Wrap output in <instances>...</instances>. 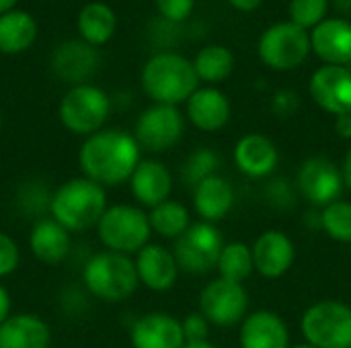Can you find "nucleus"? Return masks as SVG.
<instances>
[{
	"mask_svg": "<svg viewBox=\"0 0 351 348\" xmlns=\"http://www.w3.org/2000/svg\"><path fill=\"white\" fill-rule=\"evenodd\" d=\"M253 252V267L265 279H280L284 277L296 258V248L290 236L280 230L263 232L255 244L251 246Z\"/></svg>",
	"mask_w": 351,
	"mask_h": 348,
	"instance_id": "nucleus-15",
	"label": "nucleus"
},
{
	"mask_svg": "<svg viewBox=\"0 0 351 348\" xmlns=\"http://www.w3.org/2000/svg\"><path fill=\"white\" fill-rule=\"evenodd\" d=\"M109 113L111 98L101 86L95 84L70 86L58 105V117L64 129L82 137L101 131Z\"/></svg>",
	"mask_w": 351,
	"mask_h": 348,
	"instance_id": "nucleus-6",
	"label": "nucleus"
},
{
	"mask_svg": "<svg viewBox=\"0 0 351 348\" xmlns=\"http://www.w3.org/2000/svg\"><path fill=\"white\" fill-rule=\"evenodd\" d=\"M241 348H290L286 322L271 310H257L241 324Z\"/></svg>",
	"mask_w": 351,
	"mask_h": 348,
	"instance_id": "nucleus-19",
	"label": "nucleus"
},
{
	"mask_svg": "<svg viewBox=\"0 0 351 348\" xmlns=\"http://www.w3.org/2000/svg\"><path fill=\"white\" fill-rule=\"evenodd\" d=\"M210 326L212 324L204 318V314L199 310L189 314L185 320H181L185 345H189V343H206L208 336H210Z\"/></svg>",
	"mask_w": 351,
	"mask_h": 348,
	"instance_id": "nucleus-37",
	"label": "nucleus"
},
{
	"mask_svg": "<svg viewBox=\"0 0 351 348\" xmlns=\"http://www.w3.org/2000/svg\"><path fill=\"white\" fill-rule=\"evenodd\" d=\"M97 236L101 244L111 252L128 256L138 254L144 246L150 244L152 228L148 213L138 205H111L97 226Z\"/></svg>",
	"mask_w": 351,
	"mask_h": 348,
	"instance_id": "nucleus-5",
	"label": "nucleus"
},
{
	"mask_svg": "<svg viewBox=\"0 0 351 348\" xmlns=\"http://www.w3.org/2000/svg\"><path fill=\"white\" fill-rule=\"evenodd\" d=\"M130 343L134 348H183L185 336L177 318L165 312H150L132 324Z\"/></svg>",
	"mask_w": 351,
	"mask_h": 348,
	"instance_id": "nucleus-17",
	"label": "nucleus"
},
{
	"mask_svg": "<svg viewBox=\"0 0 351 348\" xmlns=\"http://www.w3.org/2000/svg\"><path fill=\"white\" fill-rule=\"evenodd\" d=\"M232 8L241 10V12H253L255 8L261 6L263 0H226Z\"/></svg>",
	"mask_w": 351,
	"mask_h": 348,
	"instance_id": "nucleus-42",
	"label": "nucleus"
},
{
	"mask_svg": "<svg viewBox=\"0 0 351 348\" xmlns=\"http://www.w3.org/2000/svg\"><path fill=\"white\" fill-rule=\"evenodd\" d=\"M249 293L245 285L226 279L210 281L199 293V312L212 326L230 328L249 316Z\"/></svg>",
	"mask_w": 351,
	"mask_h": 348,
	"instance_id": "nucleus-11",
	"label": "nucleus"
},
{
	"mask_svg": "<svg viewBox=\"0 0 351 348\" xmlns=\"http://www.w3.org/2000/svg\"><path fill=\"white\" fill-rule=\"evenodd\" d=\"M321 230L335 242L351 244V203L333 201L321 211Z\"/></svg>",
	"mask_w": 351,
	"mask_h": 348,
	"instance_id": "nucleus-32",
	"label": "nucleus"
},
{
	"mask_svg": "<svg viewBox=\"0 0 351 348\" xmlns=\"http://www.w3.org/2000/svg\"><path fill=\"white\" fill-rule=\"evenodd\" d=\"M19 4V0H0V14H6L10 10H14Z\"/></svg>",
	"mask_w": 351,
	"mask_h": 348,
	"instance_id": "nucleus-44",
	"label": "nucleus"
},
{
	"mask_svg": "<svg viewBox=\"0 0 351 348\" xmlns=\"http://www.w3.org/2000/svg\"><path fill=\"white\" fill-rule=\"evenodd\" d=\"M341 174H343V183L346 187L351 191V146L343 158V164H341Z\"/></svg>",
	"mask_w": 351,
	"mask_h": 348,
	"instance_id": "nucleus-43",
	"label": "nucleus"
},
{
	"mask_svg": "<svg viewBox=\"0 0 351 348\" xmlns=\"http://www.w3.org/2000/svg\"><path fill=\"white\" fill-rule=\"evenodd\" d=\"M290 348H315V347H311L308 343H304V345H294V347H290Z\"/></svg>",
	"mask_w": 351,
	"mask_h": 348,
	"instance_id": "nucleus-46",
	"label": "nucleus"
},
{
	"mask_svg": "<svg viewBox=\"0 0 351 348\" xmlns=\"http://www.w3.org/2000/svg\"><path fill=\"white\" fill-rule=\"evenodd\" d=\"M296 109H298V96H296L294 90H278L274 94V98H271V111L278 117L286 119V117L294 115Z\"/></svg>",
	"mask_w": 351,
	"mask_h": 348,
	"instance_id": "nucleus-39",
	"label": "nucleus"
},
{
	"mask_svg": "<svg viewBox=\"0 0 351 348\" xmlns=\"http://www.w3.org/2000/svg\"><path fill=\"white\" fill-rule=\"evenodd\" d=\"M49 66L53 76L70 86L88 84L99 68V53L97 47L84 43L82 39H68L51 51Z\"/></svg>",
	"mask_w": 351,
	"mask_h": 348,
	"instance_id": "nucleus-14",
	"label": "nucleus"
},
{
	"mask_svg": "<svg viewBox=\"0 0 351 348\" xmlns=\"http://www.w3.org/2000/svg\"><path fill=\"white\" fill-rule=\"evenodd\" d=\"M193 68L199 80L218 84L224 82L234 70V55L224 45H206L197 51Z\"/></svg>",
	"mask_w": 351,
	"mask_h": 348,
	"instance_id": "nucleus-29",
	"label": "nucleus"
},
{
	"mask_svg": "<svg viewBox=\"0 0 351 348\" xmlns=\"http://www.w3.org/2000/svg\"><path fill=\"white\" fill-rule=\"evenodd\" d=\"M0 129H2V115H0Z\"/></svg>",
	"mask_w": 351,
	"mask_h": 348,
	"instance_id": "nucleus-47",
	"label": "nucleus"
},
{
	"mask_svg": "<svg viewBox=\"0 0 351 348\" xmlns=\"http://www.w3.org/2000/svg\"><path fill=\"white\" fill-rule=\"evenodd\" d=\"M130 191L142 207L152 209L169 201L171 197L173 191L171 170L158 160H142L130 178Z\"/></svg>",
	"mask_w": 351,
	"mask_h": 348,
	"instance_id": "nucleus-21",
	"label": "nucleus"
},
{
	"mask_svg": "<svg viewBox=\"0 0 351 348\" xmlns=\"http://www.w3.org/2000/svg\"><path fill=\"white\" fill-rule=\"evenodd\" d=\"M154 2L160 16L171 25L187 21L195 6V0H154Z\"/></svg>",
	"mask_w": 351,
	"mask_h": 348,
	"instance_id": "nucleus-35",
	"label": "nucleus"
},
{
	"mask_svg": "<svg viewBox=\"0 0 351 348\" xmlns=\"http://www.w3.org/2000/svg\"><path fill=\"white\" fill-rule=\"evenodd\" d=\"M82 285L93 297L105 304H121L140 285L136 263L128 254L111 250L93 254L82 267Z\"/></svg>",
	"mask_w": 351,
	"mask_h": 348,
	"instance_id": "nucleus-4",
	"label": "nucleus"
},
{
	"mask_svg": "<svg viewBox=\"0 0 351 348\" xmlns=\"http://www.w3.org/2000/svg\"><path fill=\"white\" fill-rule=\"evenodd\" d=\"M280 162V152L276 144L263 133H247L234 146L237 168L251 178L269 176Z\"/></svg>",
	"mask_w": 351,
	"mask_h": 348,
	"instance_id": "nucleus-20",
	"label": "nucleus"
},
{
	"mask_svg": "<svg viewBox=\"0 0 351 348\" xmlns=\"http://www.w3.org/2000/svg\"><path fill=\"white\" fill-rule=\"evenodd\" d=\"M350 260H351V250H350Z\"/></svg>",
	"mask_w": 351,
	"mask_h": 348,
	"instance_id": "nucleus-48",
	"label": "nucleus"
},
{
	"mask_svg": "<svg viewBox=\"0 0 351 348\" xmlns=\"http://www.w3.org/2000/svg\"><path fill=\"white\" fill-rule=\"evenodd\" d=\"M290 23L304 31H313L327 18L329 0H290Z\"/></svg>",
	"mask_w": 351,
	"mask_h": 348,
	"instance_id": "nucleus-33",
	"label": "nucleus"
},
{
	"mask_svg": "<svg viewBox=\"0 0 351 348\" xmlns=\"http://www.w3.org/2000/svg\"><path fill=\"white\" fill-rule=\"evenodd\" d=\"M183 348H216L214 345H210L208 340L206 343H189V345H185Z\"/></svg>",
	"mask_w": 351,
	"mask_h": 348,
	"instance_id": "nucleus-45",
	"label": "nucleus"
},
{
	"mask_svg": "<svg viewBox=\"0 0 351 348\" xmlns=\"http://www.w3.org/2000/svg\"><path fill=\"white\" fill-rule=\"evenodd\" d=\"M187 119L199 131H220L230 119V101L214 86L197 88L187 101Z\"/></svg>",
	"mask_w": 351,
	"mask_h": 348,
	"instance_id": "nucleus-23",
	"label": "nucleus"
},
{
	"mask_svg": "<svg viewBox=\"0 0 351 348\" xmlns=\"http://www.w3.org/2000/svg\"><path fill=\"white\" fill-rule=\"evenodd\" d=\"M37 21L21 8L0 14V53L16 55L27 51L37 39Z\"/></svg>",
	"mask_w": 351,
	"mask_h": 348,
	"instance_id": "nucleus-27",
	"label": "nucleus"
},
{
	"mask_svg": "<svg viewBox=\"0 0 351 348\" xmlns=\"http://www.w3.org/2000/svg\"><path fill=\"white\" fill-rule=\"evenodd\" d=\"M335 133L343 139H351V113L335 117Z\"/></svg>",
	"mask_w": 351,
	"mask_h": 348,
	"instance_id": "nucleus-41",
	"label": "nucleus"
},
{
	"mask_svg": "<svg viewBox=\"0 0 351 348\" xmlns=\"http://www.w3.org/2000/svg\"><path fill=\"white\" fill-rule=\"evenodd\" d=\"M218 166H220V158H218V154L212 148H197L183 162V166H181V180L187 187L195 189L202 180L214 176Z\"/></svg>",
	"mask_w": 351,
	"mask_h": 348,
	"instance_id": "nucleus-31",
	"label": "nucleus"
},
{
	"mask_svg": "<svg viewBox=\"0 0 351 348\" xmlns=\"http://www.w3.org/2000/svg\"><path fill=\"white\" fill-rule=\"evenodd\" d=\"M12 316V299L8 289L0 283V326Z\"/></svg>",
	"mask_w": 351,
	"mask_h": 348,
	"instance_id": "nucleus-40",
	"label": "nucleus"
},
{
	"mask_svg": "<svg viewBox=\"0 0 351 348\" xmlns=\"http://www.w3.org/2000/svg\"><path fill=\"white\" fill-rule=\"evenodd\" d=\"M308 92L317 107L333 117L351 113V68L323 64L311 76Z\"/></svg>",
	"mask_w": 351,
	"mask_h": 348,
	"instance_id": "nucleus-13",
	"label": "nucleus"
},
{
	"mask_svg": "<svg viewBox=\"0 0 351 348\" xmlns=\"http://www.w3.org/2000/svg\"><path fill=\"white\" fill-rule=\"evenodd\" d=\"M49 326L35 314H12L0 326V348H47Z\"/></svg>",
	"mask_w": 351,
	"mask_h": 348,
	"instance_id": "nucleus-25",
	"label": "nucleus"
},
{
	"mask_svg": "<svg viewBox=\"0 0 351 348\" xmlns=\"http://www.w3.org/2000/svg\"><path fill=\"white\" fill-rule=\"evenodd\" d=\"M234 207V187L228 178L214 174L193 189V209L202 222L216 224Z\"/></svg>",
	"mask_w": 351,
	"mask_h": 348,
	"instance_id": "nucleus-24",
	"label": "nucleus"
},
{
	"mask_svg": "<svg viewBox=\"0 0 351 348\" xmlns=\"http://www.w3.org/2000/svg\"><path fill=\"white\" fill-rule=\"evenodd\" d=\"M300 330L311 347L351 348V306L323 299L302 314Z\"/></svg>",
	"mask_w": 351,
	"mask_h": 348,
	"instance_id": "nucleus-7",
	"label": "nucleus"
},
{
	"mask_svg": "<svg viewBox=\"0 0 351 348\" xmlns=\"http://www.w3.org/2000/svg\"><path fill=\"white\" fill-rule=\"evenodd\" d=\"M72 234L64 230L53 217H41L35 219L31 234H29V248L33 256L47 265V267H58L62 265L72 248Z\"/></svg>",
	"mask_w": 351,
	"mask_h": 348,
	"instance_id": "nucleus-22",
	"label": "nucleus"
},
{
	"mask_svg": "<svg viewBox=\"0 0 351 348\" xmlns=\"http://www.w3.org/2000/svg\"><path fill=\"white\" fill-rule=\"evenodd\" d=\"M267 193V199L276 205V207H292L294 205V199H296V193L294 189L288 185V180L284 178H276L267 185L265 189Z\"/></svg>",
	"mask_w": 351,
	"mask_h": 348,
	"instance_id": "nucleus-38",
	"label": "nucleus"
},
{
	"mask_svg": "<svg viewBox=\"0 0 351 348\" xmlns=\"http://www.w3.org/2000/svg\"><path fill=\"white\" fill-rule=\"evenodd\" d=\"M142 148L138 146L134 133L123 129H101L88 137H84L78 164L82 176L107 187H119L130 183L136 166L142 162Z\"/></svg>",
	"mask_w": 351,
	"mask_h": 348,
	"instance_id": "nucleus-1",
	"label": "nucleus"
},
{
	"mask_svg": "<svg viewBox=\"0 0 351 348\" xmlns=\"http://www.w3.org/2000/svg\"><path fill=\"white\" fill-rule=\"evenodd\" d=\"M185 119L173 105H152L144 109L136 121L134 137L138 146L152 154H162L175 148L183 135Z\"/></svg>",
	"mask_w": 351,
	"mask_h": 348,
	"instance_id": "nucleus-10",
	"label": "nucleus"
},
{
	"mask_svg": "<svg viewBox=\"0 0 351 348\" xmlns=\"http://www.w3.org/2000/svg\"><path fill=\"white\" fill-rule=\"evenodd\" d=\"M148 222H150L152 232L158 234L160 238H167V240H177L191 226V217H189L187 207L179 201H173V199L152 207L148 211Z\"/></svg>",
	"mask_w": 351,
	"mask_h": 348,
	"instance_id": "nucleus-28",
	"label": "nucleus"
},
{
	"mask_svg": "<svg viewBox=\"0 0 351 348\" xmlns=\"http://www.w3.org/2000/svg\"><path fill=\"white\" fill-rule=\"evenodd\" d=\"M76 31L78 39L93 47H101L113 39L117 31V14L107 2L93 0L78 10Z\"/></svg>",
	"mask_w": 351,
	"mask_h": 348,
	"instance_id": "nucleus-26",
	"label": "nucleus"
},
{
	"mask_svg": "<svg viewBox=\"0 0 351 348\" xmlns=\"http://www.w3.org/2000/svg\"><path fill=\"white\" fill-rule=\"evenodd\" d=\"M261 62L278 72L294 70L306 62L311 49V33L290 21H282L263 31L257 45Z\"/></svg>",
	"mask_w": 351,
	"mask_h": 348,
	"instance_id": "nucleus-8",
	"label": "nucleus"
},
{
	"mask_svg": "<svg viewBox=\"0 0 351 348\" xmlns=\"http://www.w3.org/2000/svg\"><path fill=\"white\" fill-rule=\"evenodd\" d=\"M136 273L138 281L150 291H169L175 287L179 277V265L173 250L160 244H148L136 254Z\"/></svg>",
	"mask_w": 351,
	"mask_h": 348,
	"instance_id": "nucleus-18",
	"label": "nucleus"
},
{
	"mask_svg": "<svg viewBox=\"0 0 351 348\" xmlns=\"http://www.w3.org/2000/svg\"><path fill=\"white\" fill-rule=\"evenodd\" d=\"M224 238L214 224L197 222L187 228L183 236L175 240L173 254L179 271L189 275H206L218 267Z\"/></svg>",
	"mask_w": 351,
	"mask_h": 348,
	"instance_id": "nucleus-9",
	"label": "nucleus"
},
{
	"mask_svg": "<svg viewBox=\"0 0 351 348\" xmlns=\"http://www.w3.org/2000/svg\"><path fill=\"white\" fill-rule=\"evenodd\" d=\"M343 187L341 168L327 156H313L304 160L296 174L298 193L315 207H327L337 201Z\"/></svg>",
	"mask_w": 351,
	"mask_h": 348,
	"instance_id": "nucleus-12",
	"label": "nucleus"
},
{
	"mask_svg": "<svg viewBox=\"0 0 351 348\" xmlns=\"http://www.w3.org/2000/svg\"><path fill=\"white\" fill-rule=\"evenodd\" d=\"M311 49L325 66H351V21L325 18L311 31Z\"/></svg>",
	"mask_w": 351,
	"mask_h": 348,
	"instance_id": "nucleus-16",
	"label": "nucleus"
},
{
	"mask_svg": "<svg viewBox=\"0 0 351 348\" xmlns=\"http://www.w3.org/2000/svg\"><path fill=\"white\" fill-rule=\"evenodd\" d=\"M142 88L156 105H181L199 88L193 62L175 51H160L146 59L140 74Z\"/></svg>",
	"mask_w": 351,
	"mask_h": 348,
	"instance_id": "nucleus-3",
	"label": "nucleus"
},
{
	"mask_svg": "<svg viewBox=\"0 0 351 348\" xmlns=\"http://www.w3.org/2000/svg\"><path fill=\"white\" fill-rule=\"evenodd\" d=\"M19 260H21L19 244L8 234L0 232V279L12 275L19 269Z\"/></svg>",
	"mask_w": 351,
	"mask_h": 348,
	"instance_id": "nucleus-36",
	"label": "nucleus"
},
{
	"mask_svg": "<svg viewBox=\"0 0 351 348\" xmlns=\"http://www.w3.org/2000/svg\"><path fill=\"white\" fill-rule=\"evenodd\" d=\"M216 269L220 273V279L243 285L255 271L251 246L245 244V242H228V244H224Z\"/></svg>",
	"mask_w": 351,
	"mask_h": 348,
	"instance_id": "nucleus-30",
	"label": "nucleus"
},
{
	"mask_svg": "<svg viewBox=\"0 0 351 348\" xmlns=\"http://www.w3.org/2000/svg\"><path fill=\"white\" fill-rule=\"evenodd\" d=\"M107 207V191L84 176H76L51 193L49 217L70 234H82L99 226Z\"/></svg>",
	"mask_w": 351,
	"mask_h": 348,
	"instance_id": "nucleus-2",
	"label": "nucleus"
},
{
	"mask_svg": "<svg viewBox=\"0 0 351 348\" xmlns=\"http://www.w3.org/2000/svg\"><path fill=\"white\" fill-rule=\"evenodd\" d=\"M19 203L25 213H31L33 217L41 219L45 217L43 213H49V203H51V193L45 191L43 185L39 183H29L21 193H19Z\"/></svg>",
	"mask_w": 351,
	"mask_h": 348,
	"instance_id": "nucleus-34",
	"label": "nucleus"
}]
</instances>
